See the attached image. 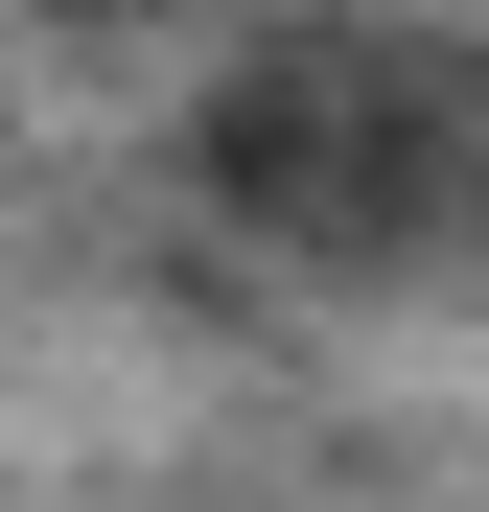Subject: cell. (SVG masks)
Segmentation results:
<instances>
[{"mask_svg": "<svg viewBox=\"0 0 489 512\" xmlns=\"http://www.w3.org/2000/svg\"><path fill=\"white\" fill-rule=\"evenodd\" d=\"M210 210L257 256H326V280H373V256H443L489 210V94L443 47H257L210 94Z\"/></svg>", "mask_w": 489, "mask_h": 512, "instance_id": "cell-1", "label": "cell"}]
</instances>
